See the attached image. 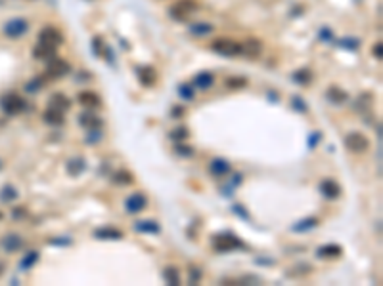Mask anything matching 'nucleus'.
Masks as SVG:
<instances>
[{"label":"nucleus","mask_w":383,"mask_h":286,"mask_svg":"<svg viewBox=\"0 0 383 286\" xmlns=\"http://www.w3.org/2000/svg\"><path fill=\"white\" fill-rule=\"evenodd\" d=\"M211 50L219 55H224V57H236V55H241L243 53V48H241V42L238 40H232V38H217L211 42Z\"/></svg>","instance_id":"f257e3e1"},{"label":"nucleus","mask_w":383,"mask_h":286,"mask_svg":"<svg viewBox=\"0 0 383 286\" xmlns=\"http://www.w3.org/2000/svg\"><path fill=\"white\" fill-rule=\"evenodd\" d=\"M213 248H215V252L224 254V252H232V250H238V248H245V244L241 243L240 237H236L232 233H224L217 235L213 239Z\"/></svg>","instance_id":"f03ea898"},{"label":"nucleus","mask_w":383,"mask_h":286,"mask_svg":"<svg viewBox=\"0 0 383 286\" xmlns=\"http://www.w3.org/2000/svg\"><path fill=\"white\" fill-rule=\"evenodd\" d=\"M345 147L349 149L350 153H364L370 147V141L360 132H349L345 136Z\"/></svg>","instance_id":"7ed1b4c3"},{"label":"nucleus","mask_w":383,"mask_h":286,"mask_svg":"<svg viewBox=\"0 0 383 286\" xmlns=\"http://www.w3.org/2000/svg\"><path fill=\"white\" fill-rule=\"evenodd\" d=\"M0 107L4 109L6 115H18L25 109V99L18 94H8L0 99Z\"/></svg>","instance_id":"20e7f679"},{"label":"nucleus","mask_w":383,"mask_h":286,"mask_svg":"<svg viewBox=\"0 0 383 286\" xmlns=\"http://www.w3.org/2000/svg\"><path fill=\"white\" fill-rule=\"evenodd\" d=\"M71 71V65L67 63L66 59H62V57H52L48 65H46V74L50 76V78H62V76H66L67 73Z\"/></svg>","instance_id":"39448f33"},{"label":"nucleus","mask_w":383,"mask_h":286,"mask_svg":"<svg viewBox=\"0 0 383 286\" xmlns=\"http://www.w3.org/2000/svg\"><path fill=\"white\" fill-rule=\"evenodd\" d=\"M196 8L197 4L194 0H178L176 4L171 6V15L178 21H186V17L192 11H196Z\"/></svg>","instance_id":"423d86ee"},{"label":"nucleus","mask_w":383,"mask_h":286,"mask_svg":"<svg viewBox=\"0 0 383 286\" xmlns=\"http://www.w3.org/2000/svg\"><path fill=\"white\" fill-rule=\"evenodd\" d=\"M27 31H29V25H27V21L22 19V17L10 19V21L4 25V34L10 36V38H20V36H23Z\"/></svg>","instance_id":"0eeeda50"},{"label":"nucleus","mask_w":383,"mask_h":286,"mask_svg":"<svg viewBox=\"0 0 383 286\" xmlns=\"http://www.w3.org/2000/svg\"><path fill=\"white\" fill-rule=\"evenodd\" d=\"M39 42L41 44H48L52 48H58L60 44L64 42V34L58 31L56 27H44L41 34H39Z\"/></svg>","instance_id":"6e6552de"},{"label":"nucleus","mask_w":383,"mask_h":286,"mask_svg":"<svg viewBox=\"0 0 383 286\" xmlns=\"http://www.w3.org/2000/svg\"><path fill=\"white\" fill-rule=\"evenodd\" d=\"M146 206H148V199H146V195L140 193V191L132 193L131 197H127V201H125V208H127V212L129 214L142 212Z\"/></svg>","instance_id":"1a4fd4ad"},{"label":"nucleus","mask_w":383,"mask_h":286,"mask_svg":"<svg viewBox=\"0 0 383 286\" xmlns=\"http://www.w3.org/2000/svg\"><path fill=\"white\" fill-rule=\"evenodd\" d=\"M318 191L322 193V197H326L329 201H333V199H339L341 197V185L337 181L333 180H324L320 181V185H318Z\"/></svg>","instance_id":"9d476101"},{"label":"nucleus","mask_w":383,"mask_h":286,"mask_svg":"<svg viewBox=\"0 0 383 286\" xmlns=\"http://www.w3.org/2000/svg\"><path fill=\"white\" fill-rule=\"evenodd\" d=\"M230 172H232V166H230V162L226 159H213L209 162V174L211 176H215V178H224V176H228Z\"/></svg>","instance_id":"9b49d317"},{"label":"nucleus","mask_w":383,"mask_h":286,"mask_svg":"<svg viewBox=\"0 0 383 286\" xmlns=\"http://www.w3.org/2000/svg\"><path fill=\"white\" fill-rule=\"evenodd\" d=\"M77 99H79V103H81V105L88 107V109H96V107L102 105V97H100L96 92H90V90H83V92H79Z\"/></svg>","instance_id":"f8f14e48"},{"label":"nucleus","mask_w":383,"mask_h":286,"mask_svg":"<svg viewBox=\"0 0 383 286\" xmlns=\"http://www.w3.org/2000/svg\"><path fill=\"white\" fill-rule=\"evenodd\" d=\"M326 97H328L329 103H333V105H343V103L349 101V94L345 90H341L339 86H329L328 92H326Z\"/></svg>","instance_id":"ddd939ff"},{"label":"nucleus","mask_w":383,"mask_h":286,"mask_svg":"<svg viewBox=\"0 0 383 286\" xmlns=\"http://www.w3.org/2000/svg\"><path fill=\"white\" fill-rule=\"evenodd\" d=\"M79 124L87 130H94V128H102V118L92 111H85L79 115Z\"/></svg>","instance_id":"4468645a"},{"label":"nucleus","mask_w":383,"mask_h":286,"mask_svg":"<svg viewBox=\"0 0 383 286\" xmlns=\"http://www.w3.org/2000/svg\"><path fill=\"white\" fill-rule=\"evenodd\" d=\"M94 239H98V241H121L123 231L115 229V227H100L94 231Z\"/></svg>","instance_id":"2eb2a0df"},{"label":"nucleus","mask_w":383,"mask_h":286,"mask_svg":"<svg viewBox=\"0 0 383 286\" xmlns=\"http://www.w3.org/2000/svg\"><path fill=\"white\" fill-rule=\"evenodd\" d=\"M343 254V248L339 244H322L316 250V256L320 260H329V258H339Z\"/></svg>","instance_id":"dca6fc26"},{"label":"nucleus","mask_w":383,"mask_h":286,"mask_svg":"<svg viewBox=\"0 0 383 286\" xmlns=\"http://www.w3.org/2000/svg\"><path fill=\"white\" fill-rule=\"evenodd\" d=\"M43 120L46 122V124H50V126H62V124L66 122V117H64L62 111L48 107V109L43 113Z\"/></svg>","instance_id":"f3484780"},{"label":"nucleus","mask_w":383,"mask_h":286,"mask_svg":"<svg viewBox=\"0 0 383 286\" xmlns=\"http://www.w3.org/2000/svg\"><path fill=\"white\" fill-rule=\"evenodd\" d=\"M136 74H138V80H140L144 86H153L157 82V71H155L153 67H150V65H148V67H138Z\"/></svg>","instance_id":"a211bd4d"},{"label":"nucleus","mask_w":383,"mask_h":286,"mask_svg":"<svg viewBox=\"0 0 383 286\" xmlns=\"http://www.w3.org/2000/svg\"><path fill=\"white\" fill-rule=\"evenodd\" d=\"M87 170V160L83 159V157H73V159L67 160V172H69V176H81L83 172Z\"/></svg>","instance_id":"6ab92c4d"},{"label":"nucleus","mask_w":383,"mask_h":286,"mask_svg":"<svg viewBox=\"0 0 383 286\" xmlns=\"http://www.w3.org/2000/svg\"><path fill=\"white\" fill-rule=\"evenodd\" d=\"M56 50L58 48H52V46H48V44H37L33 50V55L37 59H43V61H50L52 57H56Z\"/></svg>","instance_id":"aec40b11"},{"label":"nucleus","mask_w":383,"mask_h":286,"mask_svg":"<svg viewBox=\"0 0 383 286\" xmlns=\"http://www.w3.org/2000/svg\"><path fill=\"white\" fill-rule=\"evenodd\" d=\"M134 231L138 233H150V235H157L161 231L159 223L153 222V220H140V222L134 223Z\"/></svg>","instance_id":"412c9836"},{"label":"nucleus","mask_w":383,"mask_h":286,"mask_svg":"<svg viewBox=\"0 0 383 286\" xmlns=\"http://www.w3.org/2000/svg\"><path fill=\"white\" fill-rule=\"evenodd\" d=\"M50 107L64 113V111H67L71 107V99L66 94H62V92H56V94L50 95Z\"/></svg>","instance_id":"4be33fe9"},{"label":"nucleus","mask_w":383,"mask_h":286,"mask_svg":"<svg viewBox=\"0 0 383 286\" xmlns=\"http://www.w3.org/2000/svg\"><path fill=\"white\" fill-rule=\"evenodd\" d=\"M316 227H318L316 218H303V220H299L297 223L291 225V231L293 233H306V231H312Z\"/></svg>","instance_id":"5701e85b"},{"label":"nucleus","mask_w":383,"mask_h":286,"mask_svg":"<svg viewBox=\"0 0 383 286\" xmlns=\"http://www.w3.org/2000/svg\"><path fill=\"white\" fill-rule=\"evenodd\" d=\"M23 246V239L20 235L12 233V235H6L4 239H2V248L6 250V252H16V250H20Z\"/></svg>","instance_id":"b1692460"},{"label":"nucleus","mask_w":383,"mask_h":286,"mask_svg":"<svg viewBox=\"0 0 383 286\" xmlns=\"http://www.w3.org/2000/svg\"><path fill=\"white\" fill-rule=\"evenodd\" d=\"M215 84V74L209 73V71H203V73H197L196 78H194V86L199 88V90H209L211 86Z\"/></svg>","instance_id":"393cba45"},{"label":"nucleus","mask_w":383,"mask_h":286,"mask_svg":"<svg viewBox=\"0 0 383 286\" xmlns=\"http://www.w3.org/2000/svg\"><path fill=\"white\" fill-rule=\"evenodd\" d=\"M241 48H243V53L249 55V57H259L261 52H263V44H261V40H257V38L245 40V42L241 44Z\"/></svg>","instance_id":"a878e982"},{"label":"nucleus","mask_w":383,"mask_h":286,"mask_svg":"<svg viewBox=\"0 0 383 286\" xmlns=\"http://www.w3.org/2000/svg\"><path fill=\"white\" fill-rule=\"evenodd\" d=\"M163 279L167 285L171 286H178L180 285V273H178V269H176L175 265H167L163 269Z\"/></svg>","instance_id":"bb28decb"},{"label":"nucleus","mask_w":383,"mask_h":286,"mask_svg":"<svg viewBox=\"0 0 383 286\" xmlns=\"http://www.w3.org/2000/svg\"><path fill=\"white\" fill-rule=\"evenodd\" d=\"M132 181H134V176L129 170H117L113 174V183H117V185H131Z\"/></svg>","instance_id":"cd10ccee"},{"label":"nucleus","mask_w":383,"mask_h":286,"mask_svg":"<svg viewBox=\"0 0 383 286\" xmlns=\"http://www.w3.org/2000/svg\"><path fill=\"white\" fill-rule=\"evenodd\" d=\"M291 78L295 80L297 84L306 86V84H310V80H312V73H310V69H299V71L293 73Z\"/></svg>","instance_id":"c85d7f7f"},{"label":"nucleus","mask_w":383,"mask_h":286,"mask_svg":"<svg viewBox=\"0 0 383 286\" xmlns=\"http://www.w3.org/2000/svg\"><path fill=\"white\" fill-rule=\"evenodd\" d=\"M37 262H39V252L31 250V252H27V254L23 256V260L20 262V269H22V271H27V269H31Z\"/></svg>","instance_id":"c756f323"},{"label":"nucleus","mask_w":383,"mask_h":286,"mask_svg":"<svg viewBox=\"0 0 383 286\" xmlns=\"http://www.w3.org/2000/svg\"><path fill=\"white\" fill-rule=\"evenodd\" d=\"M190 32L194 36H207L209 32H213V25H209V23H196V25H190Z\"/></svg>","instance_id":"7c9ffc66"},{"label":"nucleus","mask_w":383,"mask_h":286,"mask_svg":"<svg viewBox=\"0 0 383 286\" xmlns=\"http://www.w3.org/2000/svg\"><path fill=\"white\" fill-rule=\"evenodd\" d=\"M20 197V193H18V189L16 187H12V185H4L2 187V191H0V199L4 202H12V201H16Z\"/></svg>","instance_id":"2f4dec72"},{"label":"nucleus","mask_w":383,"mask_h":286,"mask_svg":"<svg viewBox=\"0 0 383 286\" xmlns=\"http://www.w3.org/2000/svg\"><path fill=\"white\" fill-rule=\"evenodd\" d=\"M226 86H228L230 90H240V88L247 86V78H243V76H230V78H226Z\"/></svg>","instance_id":"473e14b6"},{"label":"nucleus","mask_w":383,"mask_h":286,"mask_svg":"<svg viewBox=\"0 0 383 286\" xmlns=\"http://www.w3.org/2000/svg\"><path fill=\"white\" fill-rule=\"evenodd\" d=\"M178 95L186 101H192L194 99V86L192 84H180L178 86Z\"/></svg>","instance_id":"72a5a7b5"},{"label":"nucleus","mask_w":383,"mask_h":286,"mask_svg":"<svg viewBox=\"0 0 383 286\" xmlns=\"http://www.w3.org/2000/svg\"><path fill=\"white\" fill-rule=\"evenodd\" d=\"M175 153L176 155H180V157H192V155H194V147H190V145H184V143L176 141Z\"/></svg>","instance_id":"f704fd0d"},{"label":"nucleus","mask_w":383,"mask_h":286,"mask_svg":"<svg viewBox=\"0 0 383 286\" xmlns=\"http://www.w3.org/2000/svg\"><path fill=\"white\" fill-rule=\"evenodd\" d=\"M291 107H293L295 111H299V113H306V111H308V105L305 103V99L299 97V95H293V97H291Z\"/></svg>","instance_id":"c9c22d12"},{"label":"nucleus","mask_w":383,"mask_h":286,"mask_svg":"<svg viewBox=\"0 0 383 286\" xmlns=\"http://www.w3.org/2000/svg\"><path fill=\"white\" fill-rule=\"evenodd\" d=\"M188 136H190V132H188V128L184 126L175 128V130L171 132V138L175 139V141H184V139H188Z\"/></svg>","instance_id":"e433bc0d"},{"label":"nucleus","mask_w":383,"mask_h":286,"mask_svg":"<svg viewBox=\"0 0 383 286\" xmlns=\"http://www.w3.org/2000/svg\"><path fill=\"white\" fill-rule=\"evenodd\" d=\"M104 138V134H102V130L100 128H94V130H88L87 134V143H98L100 139Z\"/></svg>","instance_id":"4c0bfd02"},{"label":"nucleus","mask_w":383,"mask_h":286,"mask_svg":"<svg viewBox=\"0 0 383 286\" xmlns=\"http://www.w3.org/2000/svg\"><path fill=\"white\" fill-rule=\"evenodd\" d=\"M339 44L343 46V48H347V50H356V48L360 46V40H358V38H352V36H350V38H343V40H341Z\"/></svg>","instance_id":"58836bf2"},{"label":"nucleus","mask_w":383,"mask_h":286,"mask_svg":"<svg viewBox=\"0 0 383 286\" xmlns=\"http://www.w3.org/2000/svg\"><path fill=\"white\" fill-rule=\"evenodd\" d=\"M43 88V80L41 78H33L31 82H27V86H25V90L29 92V94H35V92H39Z\"/></svg>","instance_id":"ea45409f"},{"label":"nucleus","mask_w":383,"mask_h":286,"mask_svg":"<svg viewBox=\"0 0 383 286\" xmlns=\"http://www.w3.org/2000/svg\"><path fill=\"white\" fill-rule=\"evenodd\" d=\"M232 212L236 214V216H240L241 220H249V214H247V210H245L241 204H234V206H232Z\"/></svg>","instance_id":"a19ab883"},{"label":"nucleus","mask_w":383,"mask_h":286,"mask_svg":"<svg viewBox=\"0 0 383 286\" xmlns=\"http://www.w3.org/2000/svg\"><path fill=\"white\" fill-rule=\"evenodd\" d=\"M320 139H322V134H320V132H312V134L308 136V149H316Z\"/></svg>","instance_id":"79ce46f5"},{"label":"nucleus","mask_w":383,"mask_h":286,"mask_svg":"<svg viewBox=\"0 0 383 286\" xmlns=\"http://www.w3.org/2000/svg\"><path fill=\"white\" fill-rule=\"evenodd\" d=\"M50 244H54V246H71L73 241H71V239H67V237H60V239H52Z\"/></svg>","instance_id":"37998d69"},{"label":"nucleus","mask_w":383,"mask_h":286,"mask_svg":"<svg viewBox=\"0 0 383 286\" xmlns=\"http://www.w3.org/2000/svg\"><path fill=\"white\" fill-rule=\"evenodd\" d=\"M199 279H201V271H199L197 267H192V269H190V283L196 285V283H199Z\"/></svg>","instance_id":"c03bdc74"},{"label":"nucleus","mask_w":383,"mask_h":286,"mask_svg":"<svg viewBox=\"0 0 383 286\" xmlns=\"http://www.w3.org/2000/svg\"><path fill=\"white\" fill-rule=\"evenodd\" d=\"M372 52H373V55H375L377 59H381V57H383V44L379 42V40H377V42L373 44Z\"/></svg>","instance_id":"a18cd8bd"},{"label":"nucleus","mask_w":383,"mask_h":286,"mask_svg":"<svg viewBox=\"0 0 383 286\" xmlns=\"http://www.w3.org/2000/svg\"><path fill=\"white\" fill-rule=\"evenodd\" d=\"M171 115H173V118H180L182 115H184V107H182V105H175L173 109H171Z\"/></svg>","instance_id":"49530a36"},{"label":"nucleus","mask_w":383,"mask_h":286,"mask_svg":"<svg viewBox=\"0 0 383 286\" xmlns=\"http://www.w3.org/2000/svg\"><path fill=\"white\" fill-rule=\"evenodd\" d=\"M320 38H322L324 42L331 40V31H328V29H322V31H320Z\"/></svg>","instance_id":"de8ad7c7"},{"label":"nucleus","mask_w":383,"mask_h":286,"mask_svg":"<svg viewBox=\"0 0 383 286\" xmlns=\"http://www.w3.org/2000/svg\"><path fill=\"white\" fill-rule=\"evenodd\" d=\"M92 46H94V52L100 55V50H102V38L96 36V38H94V42H92Z\"/></svg>","instance_id":"09e8293b"},{"label":"nucleus","mask_w":383,"mask_h":286,"mask_svg":"<svg viewBox=\"0 0 383 286\" xmlns=\"http://www.w3.org/2000/svg\"><path fill=\"white\" fill-rule=\"evenodd\" d=\"M14 216H16V218H20V216H25V208H23V206H18V208L14 210Z\"/></svg>","instance_id":"8fccbe9b"},{"label":"nucleus","mask_w":383,"mask_h":286,"mask_svg":"<svg viewBox=\"0 0 383 286\" xmlns=\"http://www.w3.org/2000/svg\"><path fill=\"white\" fill-rule=\"evenodd\" d=\"M2 218H4V216H2V212H0V220H2Z\"/></svg>","instance_id":"3c124183"},{"label":"nucleus","mask_w":383,"mask_h":286,"mask_svg":"<svg viewBox=\"0 0 383 286\" xmlns=\"http://www.w3.org/2000/svg\"><path fill=\"white\" fill-rule=\"evenodd\" d=\"M0 168H2V160H0Z\"/></svg>","instance_id":"603ef678"}]
</instances>
